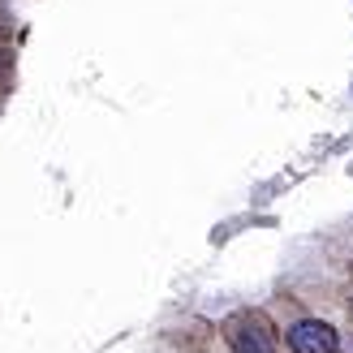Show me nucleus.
<instances>
[{
  "instance_id": "f257e3e1",
  "label": "nucleus",
  "mask_w": 353,
  "mask_h": 353,
  "mask_svg": "<svg viewBox=\"0 0 353 353\" xmlns=\"http://www.w3.org/2000/svg\"><path fill=\"white\" fill-rule=\"evenodd\" d=\"M224 336L237 353H276V341H272V332L259 314H233L224 323Z\"/></svg>"
},
{
  "instance_id": "f03ea898",
  "label": "nucleus",
  "mask_w": 353,
  "mask_h": 353,
  "mask_svg": "<svg viewBox=\"0 0 353 353\" xmlns=\"http://www.w3.org/2000/svg\"><path fill=\"white\" fill-rule=\"evenodd\" d=\"M289 349L293 353H336L341 341L323 319H302V323L289 327Z\"/></svg>"
},
{
  "instance_id": "7ed1b4c3",
  "label": "nucleus",
  "mask_w": 353,
  "mask_h": 353,
  "mask_svg": "<svg viewBox=\"0 0 353 353\" xmlns=\"http://www.w3.org/2000/svg\"><path fill=\"white\" fill-rule=\"evenodd\" d=\"M0 69H5V61H0Z\"/></svg>"
}]
</instances>
